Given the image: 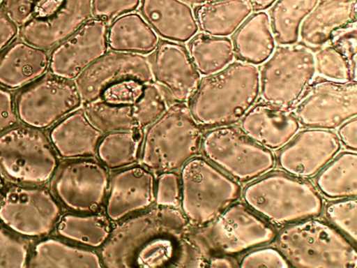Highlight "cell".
<instances>
[{"mask_svg": "<svg viewBox=\"0 0 357 268\" xmlns=\"http://www.w3.org/2000/svg\"><path fill=\"white\" fill-rule=\"evenodd\" d=\"M189 226L180 209L158 206L127 218L100 248L102 267H196L201 256L186 236Z\"/></svg>", "mask_w": 357, "mask_h": 268, "instance_id": "cell-1", "label": "cell"}, {"mask_svg": "<svg viewBox=\"0 0 357 268\" xmlns=\"http://www.w3.org/2000/svg\"><path fill=\"white\" fill-rule=\"evenodd\" d=\"M259 92L258 69L239 60L217 73L201 78L187 105L202 128H214L242 119L256 102Z\"/></svg>", "mask_w": 357, "mask_h": 268, "instance_id": "cell-2", "label": "cell"}, {"mask_svg": "<svg viewBox=\"0 0 357 268\" xmlns=\"http://www.w3.org/2000/svg\"><path fill=\"white\" fill-rule=\"evenodd\" d=\"M202 128L185 103H172L144 133L140 159L155 172L176 171L197 156Z\"/></svg>", "mask_w": 357, "mask_h": 268, "instance_id": "cell-3", "label": "cell"}, {"mask_svg": "<svg viewBox=\"0 0 357 268\" xmlns=\"http://www.w3.org/2000/svg\"><path fill=\"white\" fill-rule=\"evenodd\" d=\"M243 198L251 209L276 225L312 218L323 209V200L311 183L281 172L269 173L248 185Z\"/></svg>", "mask_w": 357, "mask_h": 268, "instance_id": "cell-4", "label": "cell"}, {"mask_svg": "<svg viewBox=\"0 0 357 268\" xmlns=\"http://www.w3.org/2000/svg\"><path fill=\"white\" fill-rule=\"evenodd\" d=\"M277 245L291 266L357 267V253L351 241L330 224L313 218L284 228L278 234Z\"/></svg>", "mask_w": 357, "mask_h": 268, "instance_id": "cell-5", "label": "cell"}, {"mask_svg": "<svg viewBox=\"0 0 357 268\" xmlns=\"http://www.w3.org/2000/svg\"><path fill=\"white\" fill-rule=\"evenodd\" d=\"M181 211L190 226L217 218L241 196V187L207 159L195 156L181 168Z\"/></svg>", "mask_w": 357, "mask_h": 268, "instance_id": "cell-6", "label": "cell"}, {"mask_svg": "<svg viewBox=\"0 0 357 268\" xmlns=\"http://www.w3.org/2000/svg\"><path fill=\"white\" fill-rule=\"evenodd\" d=\"M186 236L208 261L213 251L234 255L268 244L276 231L249 207L236 203L207 225H190Z\"/></svg>", "mask_w": 357, "mask_h": 268, "instance_id": "cell-7", "label": "cell"}, {"mask_svg": "<svg viewBox=\"0 0 357 268\" xmlns=\"http://www.w3.org/2000/svg\"><path fill=\"white\" fill-rule=\"evenodd\" d=\"M315 73L314 54L307 46L280 45L262 66L259 93L264 102L289 109L301 99Z\"/></svg>", "mask_w": 357, "mask_h": 268, "instance_id": "cell-8", "label": "cell"}, {"mask_svg": "<svg viewBox=\"0 0 357 268\" xmlns=\"http://www.w3.org/2000/svg\"><path fill=\"white\" fill-rule=\"evenodd\" d=\"M205 158L235 181H252L273 168L272 152L247 136L240 128H214L203 135L201 149Z\"/></svg>", "mask_w": 357, "mask_h": 268, "instance_id": "cell-9", "label": "cell"}, {"mask_svg": "<svg viewBox=\"0 0 357 268\" xmlns=\"http://www.w3.org/2000/svg\"><path fill=\"white\" fill-rule=\"evenodd\" d=\"M57 165L54 149L38 131L15 128L0 136V168L9 177L42 184L52 177Z\"/></svg>", "mask_w": 357, "mask_h": 268, "instance_id": "cell-10", "label": "cell"}, {"mask_svg": "<svg viewBox=\"0 0 357 268\" xmlns=\"http://www.w3.org/2000/svg\"><path fill=\"white\" fill-rule=\"evenodd\" d=\"M301 125L333 129L357 114L356 82L323 80L310 84L294 112Z\"/></svg>", "mask_w": 357, "mask_h": 268, "instance_id": "cell-11", "label": "cell"}, {"mask_svg": "<svg viewBox=\"0 0 357 268\" xmlns=\"http://www.w3.org/2000/svg\"><path fill=\"white\" fill-rule=\"evenodd\" d=\"M109 175L99 161L76 158L65 163L53 181L56 198L68 209L92 214L103 205L107 195Z\"/></svg>", "mask_w": 357, "mask_h": 268, "instance_id": "cell-12", "label": "cell"}, {"mask_svg": "<svg viewBox=\"0 0 357 268\" xmlns=\"http://www.w3.org/2000/svg\"><path fill=\"white\" fill-rule=\"evenodd\" d=\"M82 101L74 80L57 76L40 80L22 91L17 114L27 126L45 128L77 110Z\"/></svg>", "mask_w": 357, "mask_h": 268, "instance_id": "cell-13", "label": "cell"}, {"mask_svg": "<svg viewBox=\"0 0 357 268\" xmlns=\"http://www.w3.org/2000/svg\"><path fill=\"white\" fill-rule=\"evenodd\" d=\"M61 216V208L51 193L43 188L15 186L0 202V220L15 232L26 237L49 233Z\"/></svg>", "mask_w": 357, "mask_h": 268, "instance_id": "cell-14", "label": "cell"}, {"mask_svg": "<svg viewBox=\"0 0 357 268\" xmlns=\"http://www.w3.org/2000/svg\"><path fill=\"white\" fill-rule=\"evenodd\" d=\"M126 79L153 82L149 57L108 50L74 81L85 104L99 99L109 86Z\"/></svg>", "mask_w": 357, "mask_h": 268, "instance_id": "cell-15", "label": "cell"}, {"mask_svg": "<svg viewBox=\"0 0 357 268\" xmlns=\"http://www.w3.org/2000/svg\"><path fill=\"white\" fill-rule=\"evenodd\" d=\"M108 24L91 18L52 52L49 62L52 73L75 80L88 66L109 49Z\"/></svg>", "mask_w": 357, "mask_h": 268, "instance_id": "cell-16", "label": "cell"}, {"mask_svg": "<svg viewBox=\"0 0 357 268\" xmlns=\"http://www.w3.org/2000/svg\"><path fill=\"white\" fill-rule=\"evenodd\" d=\"M150 54L153 82L166 91L171 104H187L199 84L201 75L186 47L162 39Z\"/></svg>", "mask_w": 357, "mask_h": 268, "instance_id": "cell-17", "label": "cell"}, {"mask_svg": "<svg viewBox=\"0 0 357 268\" xmlns=\"http://www.w3.org/2000/svg\"><path fill=\"white\" fill-rule=\"evenodd\" d=\"M340 149L337 135L326 129L300 132L278 154V163L285 172L300 178L319 173Z\"/></svg>", "mask_w": 357, "mask_h": 268, "instance_id": "cell-18", "label": "cell"}, {"mask_svg": "<svg viewBox=\"0 0 357 268\" xmlns=\"http://www.w3.org/2000/svg\"><path fill=\"white\" fill-rule=\"evenodd\" d=\"M156 179L143 165L119 169L109 177L105 215L112 222L149 208L155 203Z\"/></svg>", "mask_w": 357, "mask_h": 268, "instance_id": "cell-19", "label": "cell"}, {"mask_svg": "<svg viewBox=\"0 0 357 268\" xmlns=\"http://www.w3.org/2000/svg\"><path fill=\"white\" fill-rule=\"evenodd\" d=\"M91 0H63L50 15L21 25L22 40L45 49L59 44L92 18Z\"/></svg>", "mask_w": 357, "mask_h": 268, "instance_id": "cell-20", "label": "cell"}, {"mask_svg": "<svg viewBox=\"0 0 357 268\" xmlns=\"http://www.w3.org/2000/svg\"><path fill=\"white\" fill-rule=\"evenodd\" d=\"M298 128L299 123L289 109L264 101L252 106L241 122V129L247 136L270 149L285 145Z\"/></svg>", "mask_w": 357, "mask_h": 268, "instance_id": "cell-21", "label": "cell"}, {"mask_svg": "<svg viewBox=\"0 0 357 268\" xmlns=\"http://www.w3.org/2000/svg\"><path fill=\"white\" fill-rule=\"evenodd\" d=\"M141 15L163 40L187 43L198 31L193 10L182 0H141Z\"/></svg>", "mask_w": 357, "mask_h": 268, "instance_id": "cell-22", "label": "cell"}, {"mask_svg": "<svg viewBox=\"0 0 357 268\" xmlns=\"http://www.w3.org/2000/svg\"><path fill=\"white\" fill-rule=\"evenodd\" d=\"M357 0H321L304 19L299 38L305 46L321 47L335 32L356 22Z\"/></svg>", "mask_w": 357, "mask_h": 268, "instance_id": "cell-23", "label": "cell"}, {"mask_svg": "<svg viewBox=\"0 0 357 268\" xmlns=\"http://www.w3.org/2000/svg\"><path fill=\"white\" fill-rule=\"evenodd\" d=\"M102 136L83 109H77L61 119L50 132L54 150L61 157L69 159L96 156Z\"/></svg>", "mask_w": 357, "mask_h": 268, "instance_id": "cell-24", "label": "cell"}, {"mask_svg": "<svg viewBox=\"0 0 357 268\" xmlns=\"http://www.w3.org/2000/svg\"><path fill=\"white\" fill-rule=\"evenodd\" d=\"M232 43L240 61L252 65L264 63L275 47L268 15L258 11L249 16L235 31Z\"/></svg>", "mask_w": 357, "mask_h": 268, "instance_id": "cell-25", "label": "cell"}, {"mask_svg": "<svg viewBox=\"0 0 357 268\" xmlns=\"http://www.w3.org/2000/svg\"><path fill=\"white\" fill-rule=\"evenodd\" d=\"M49 62L43 49L17 43L0 58V84L8 88L24 85L41 76Z\"/></svg>", "mask_w": 357, "mask_h": 268, "instance_id": "cell-26", "label": "cell"}, {"mask_svg": "<svg viewBox=\"0 0 357 268\" xmlns=\"http://www.w3.org/2000/svg\"><path fill=\"white\" fill-rule=\"evenodd\" d=\"M159 42L158 36L137 13L123 15L108 24L107 45L110 50L148 55Z\"/></svg>", "mask_w": 357, "mask_h": 268, "instance_id": "cell-27", "label": "cell"}, {"mask_svg": "<svg viewBox=\"0 0 357 268\" xmlns=\"http://www.w3.org/2000/svg\"><path fill=\"white\" fill-rule=\"evenodd\" d=\"M252 11L248 0H215L197 5L193 13L202 33L227 37L236 31Z\"/></svg>", "mask_w": 357, "mask_h": 268, "instance_id": "cell-28", "label": "cell"}, {"mask_svg": "<svg viewBox=\"0 0 357 268\" xmlns=\"http://www.w3.org/2000/svg\"><path fill=\"white\" fill-rule=\"evenodd\" d=\"M31 267H102L100 255L82 246L56 239L38 243L29 262Z\"/></svg>", "mask_w": 357, "mask_h": 268, "instance_id": "cell-29", "label": "cell"}, {"mask_svg": "<svg viewBox=\"0 0 357 268\" xmlns=\"http://www.w3.org/2000/svg\"><path fill=\"white\" fill-rule=\"evenodd\" d=\"M186 48L195 68L203 76L220 72L235 56L232 41L229 38L202 32L197 33L188 40Z\"/></svg>", "mask_w": 357, "mask_h": 268, "instance_id": "cell-30", "label": "cell"}, {"mask_svg": "<svg viewBox=\"0 0 357 268\" xmlns=\"http://www.w3.org/2000/svg\"><path fill=\"white\" fill-rule=\"evenodd\" d=\"M319 191L329 198H356L357 195V154H340L328 163L315 179Z\"/></svg>", "mask_w": 357, "mask_h": 268, "instance_id": "cell-31", "label": "cell"}, {"mask_svg": "<svg viewBox=\"0 0 357 268\" xmlns=\"http://www.w3.org/2000/svg\"><path fill=\"white\" fill-rule=\"evenodd\" d=\"M113 229L106 215L92 213L87 215L66 214L58 221L57 233L62 237L86 246L101 248Z\"/></svg>", "mask_w": 357, "mask_h": 268, "instance_id": "cell-32", "label": "cell"}, {"mask_svg": "<svg viewBox=\"0 0 357 268\" xmlns=\"http://www.w3.org/2000/svg\"><path fill=\"white\" fill-rule=\"evenodd\" d=\"M144 130L112 132L103 135L96 155L100 163L109 170H119L135 164L139 159Z\"/></svg>", "mask_w": 357, "mask_h": 268, "instance_id": "cell-33", "label": "cell"}, {"mask_svg": "<svg viewBox=\"0 0 357 268\" xmlns=\"http://www.w3.org/2000/svg\"><path fill=\"white\" fill-rule=\"evenodd\" d=\"M318 1L276 0L268 15L275 40L281 45L295 44L301 23Z\"/></svg>", "mask_w": 357, "mask_h": 268, "instance_id": "cell-34", "label": "cell"}, {"mask_svg": "<svg viewBox=\"0 0 357 268\" xmlns=\"http://www.w3.org/2000/svg\"><path fill=\"white\" fill-rule=\"evenodd\" d=\"M83 110L103 135L137 128L132 117V105H116L99 98L84 104Z\"/></svg>", "mask_w": 357, "mask_h": 268, "instance_id": "cell-35", "label": "cell"}, {"mask_svg": "<svg viewBox=\"0 0 357 268\" xmlns=\"http://www.w3.org/2000/svg\"><path fill=\"white\" fill-rule=\"evenodd\" d=\"M171 105L166 91L154 82L144 84L141 96L132 105L137 128L144 129L155 121Z\"/></svg>", "mask_w": 357, "mask_h": 268, "instance_id": "cell-36", "label": "cell"}, {"mask_svg": "<svg viewBox=\"0 0 357 268\" xmlns=\"http://www.w3.org/2000/svg\"><path fill=\"white\" fill-rule=\"evenodd\" d=\"M315 72L324 80L346 82L354 81L345 58L334 47L324 45L314 54Z\"/></svg>", "mask_w": 357, "mask_h": 268, "instance_id": "cell-37", "label": "cell"}, {"mask_svg": "<svg viewBox=\"0 0 357 268\" xmlns=\"http://www.w3.org/2000/svg\"><path fill=\"white\" fill-rule=\"evenodd\" d=\"M325 215L341 233L354 244L357 237V202L348 198L331 202L325 207Z\"/></svg>", "mask_w": 357, "mask_h": 268, "instance_id": "cell-38", "label": "cell"}, {"mask_svg": "<svg viewBox=\"0 0 357 268\" xmlns=\"http://www.w3.org/2000/svg\"><path fill=\"white\" fill-rule=\"evenodd\" d=\"M27 258V244L0 227V267H24Z\"/></svg>", "mask_w": 357, "mask_h": 268, "instance_id": "cell-39", "label": "cell"}, {"mask_svg": "<svg viewBox=\"0 0 357 268\" xmlns=\"http://www.w3.org/2000/svg\"><path fill=\"white\" fill-rule=\"evenodd\" d=\"M181 201L180 175L175 171L160 173L155 184V204L158 207L179 209Z\"/></svg>", "mask_w": 357, "mask_h": 268, "instance_id": "cell-40", "label": "cell"}, {"mask_svg": "<svg viewBox=\"0 0 357 268\" xmlns=\"http://www.w3.org/2000/svg\"><path fill=\"white\" fill-rule=\"evenodd\" d=\"M144 84L135 79L123 80L105 89L100 98L116 105L132 106L141 96Z\"/></svg>", "mask_w": 357, "mask_h": 268, "instance_id": "cell-41", "label": "cell"}, {"mask_svg": "<svg viewBox=\"0 0 357 268\" xmlns=\"http://www.w3.org/2000/svg\"><path fill=\"white\" fill-rule=\"evenodd\" d=\"M356 38L355 22L335 32L329 41L347 60L354 81H356Z\"/></svg>", "mask_w": 357, "mask_h": 268, "instance_id": "cell-42", "label": "cell"}, {"mask_svg": "<svg viewBox=\"0 0 357 268\" xmlns=\"http://www.w3.org/2000/svg\"><path fill=\"white\" fill-rule=\"evenodd\" d=\"M141 0H91L92 17L108 24L118 17L135 10Z\"/></svg>", "mask_w": 357, "mask_h": 268, "instance_id": "cell-43", "label": "cell"}, {"mask_svg": "<svg viewBox=\"0 0 357 268\" xmlns=\"http://www.w3.org/2000/svg\"><path fill=\"white\" fill-rule=\"evenodd\" d=\"M291 265L278 248L265 247L245 254L241 259V267H289Z\"/></svg>", "mask_w": 357, "mask_h": 268, "instance_id": "cell-44", "label": "cell"}, {"mask_svg": "<svg viewBox=\"0 0 357 268\" xmlns=\"http://www.w3.org/2000/svg\"><path fill=\"white\" fill-rule=\"evenodd\" d=\"M40 0H5L3 10L17 24L22 25L32 16L33 10Z\"/></svg>", "mask_w": 357, "mask_h": 268, "instance_id": "cell-45", "label": "cell"}, {"mask_svg": "<svg viewBox=\"0 0 357 268\" xmlns=\"http://www.w3.org/2000/svg\"><path fill=\"white\" fill-rule=\"evenodd\" d=\"M16 117L10 94L0 88V133L13 126Z\"/></svg>", "mask_w": 357, "mask_h": 268, "instance_id": "cell-46", "label": "cell"}, {"mask_svg": "<svg viewBox=\"0 0 357 268\" xmlns=\"http://www.w3.org/2000/svg\"><path fill=\"white\" fill-rule=\"evenodd\" d=\"M357 119L356 116L342 123L338 128L339 140L347 149L356 151L357 149Z\"/></svg>", "mask_w": 357, "mask_h": 268, "instance_id": "cell-47", "label": "cell"}, {"mask_svg": "<svg viewBox=\"0 0 357 268\" xmlns=\"http://www.w3.org/2000/svg\"><path fill=\"white\" fill-rule=\"evenodd\" d=\"M17 34V24L5 12H0V51L3 49Z\"/></svg>", "mask_w": 357, "mask_h": 268, "instance_id": "cell-48", "label": "cell"}, {"mask_svg": "<svg viewBox=\"0 0 357 268\" xmlns=\"http://www.w3.org/2000/svg\"><path fill=\"white\" fill-rule=\"evenodd\" d=\"M207 267H236L239 264L234 259L225 254L213 255L207 261Z\"/></svg>", "mask_w": 357, "mask_h": 268, "instance_id": "cell-49", "label": "cell"}, {"mask_svg": "<svg viewBox=\"0 0 357 268\" xmlns=\"http://www.w3.org/2000/svg\"><path fill=\"white\" fill-rule=\"evenodd\" d=\"M251 5L252 10L255 12L264 11L271 7L276 0H248Z\"/></svg>", "mask_w": 357, "mask_h": 268, "instance_id": "cell-50", "label": "cell"}, {"mask_svg": "<svg viewBox=\"0 0 357 268\" xmlns=\"http://www.w3.org/2000/svg\"><path fill=\"white\" fill-rule=\"evenodd\" d=\"M183 1L188 3V4H194V5H199L204 3L213 1L215 0H182Z\"/></svg>", "mask_w": 357, "mask_h": 268, "instance_id": "cell-51", "label": "cell"}, {"mask_svg": "<svg viewBox=\"0 0 357 268\" xmlns=\"http://www.w3.org/2000/svg\"><path fill=\"white\" fill-rule=\"evenodd\" d=\"M2 186H3V181H2V179L1 177V176H0V191H1V188H2Z\"/></svg>", "mask_w": 357, "mask_h": 268, "instance_id": "cell-52", "label": "cell"}, {"mask_svg": "<svg viewBox=\"0 0 357 268\" xmlns=\"http://www.w3.org/2000/svg\"><path fill=\"white\" fill-rule=\"evenodd\" d=\"M4 1H5V0H0V6H1V4H3V3Z\"/></svg>", "mask_w": 357, "mask_h": 268, "instance_id": "cell-53", "label": "cell"}]
</instances>
